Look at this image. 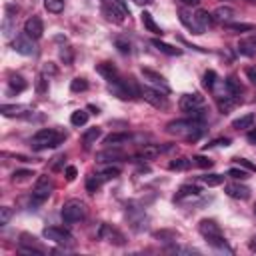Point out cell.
Here are the masks:
<instances>
[{
  "label": "cell",
  "instance_id": "cell-1",
  "mask_svg": "<svg viewBox=\"0 0 256 256\" xmlns=\"http://www.w3.org/2000/svg\"><path fill=\"white\" fill-rule=\"evenodd\" d=\"M166 132L184 136L186 140H196L204 132V120H198V118H192V116H188L184 120H172L166 126Z\"/></svg>",
  "mask_w": 256,
  "mask_h": 256
},
{
  "label": "cell",
  "instance_id": "cell-2",
  "mask_svg": "<svg viewBox=\"0 0 256 256\" xmlns=\"http://www.w3.org/2000/svg\"><path fill=\"white\" fill-rule=\"evenodd\" d=\"M64 138H66L64 132H58V130H52V128H42L32 136L30 146H32V150H48V148L60 146L64 142Z\"/></svg>",
  "mask_w": 256,
  "mask_h": 256
},
{
  "label": "cell",
  "instance_id": "cell-3",
  "mask_svg": "<svg viewBox=\"0 0 256 256\" xmlns=\"http://www.w3.org/2000/svg\"><path fill=\"white\" fill-rule=\"evenodd\" d=\"M198 230H200V234L206 238V242H208L210 246H214V248H218V250H226V252H232V250H230V246L226 244L224 236H222V230H220V226H218L214 220H208V218L200 220V224H198Z\"/></svg>",
  "mask_w": 256,
  "mask_h": 256
},
{
  "label": "cell",
  "instance_id": "cell-4",
  "mask_svg": "<svg viewBox=\"0 0 256 256\" xmlns=\"http://www.w3.org/2000/svg\"><path fill=\"white\" fill-rule=\"evenodd\" d=\"M204 104H206V100H204V96L198 94V92L184 94V96L180 98V110L186 112V114L192 116V118H198V120H204V110H202Z\"/></svg>",
  "mask_w": 256,
  "mask_h": 256
},
{
  "label": "cell",
  "instance_id": "cell-5",
  "mask_svg": "<svg viewBox=\"0 0 256 256\" xmlns=\"http://www.w3.org/2000/svg\"><path fill=\"white\" fill-rule=\"evenodd\" d=\"M102 12L108 20L116 22V24H122L124 22V16L130 14L128 6L124 4V0H102Z\"/></svg>",
  "mask_w": 256,
  "mask_h": 256
},
{
  "label": "cell",
  "instance_id": "cell-6",
  "mask_svg": "<svg viewBox=\"0 0 256 256\" xmlns=\"http://www.w3.org/2000/svg\"><path fill=\"white\" fill-rule=\"evenodd\" d=\"M60 214H62V220H64L66 224H74V222L84 220V216H86V206H84V202H80V200H68V202H64Z\"/></svg>",
  "mask_w": 256,
  "mask_h": 256
},
{
  "label": "cell",
  "instance_id": "cell-7",
  "mask_svg": "<svg viewBox=\"0 0 256 256\" xmlns=\"http://www.w3.org/2000/svg\"><path fill=\"white\" fill-rule=\"evenodd\" d=\"M52 192V180L48 176H40L34 190H32V198H30V208H38L40 204H44L48 200Z\"/></svg>",
  "mask_w": 256,
  "mask_h": 256
},
{
  "label": "cell",
  "instance_id": "cell-8",
  "mask_svg": "<svg viewBox=\"0 0 256 256\" xmlns=\"http://www.w3.org/2000/svg\"><path fill=\"white\" fill-rule=\"evenodd\" d=\"M96 236H98L100 240H106V242L116 244V246H122V244L126 242L124 234H122V232H118L116 228H112L110 224H100V228H98Z\"/></svg>",
  "mask_w": 256,
  "mask_h": 256
},
{
  "label": "cell",
  "instance_id": "cell-9",
  "mask_svg": "<svg viewBox=\"0 0 256 256\" xmlns=\"http://www.w3.org/2000/svg\"><path fill=\"white\" fill-rule=\"evenodd\" d=\"M32 40H34V38H30L26 32L20 34V36H16L14 42H12L14 52H18V54H22V56H32V54H36V44H34Z\"/></svg>",
  "mask_w": 256,
  "mask_h": 256
},
{
  "label": "cell",
  "instance_id": "cell-10",
  "mask_svg": "<svg viewBox=\"0 0 256 256\" xmlns=\"http://www.w3.org/2000/svg\"><path fill=\"white\" fill-rule=\"evenodd\" d=\"M42 234H44V238H48V240H52L56 244H72L74 242L72 234L68 230L60 228V226H48V228H44Z\"/></svg>",
  "mask_w": 256,
  "mask_h": 256
},
{
  "label": "cell",
  "instance_id": "cell-11",
  "mask_svg": "<svg viewBox=\"0 0 256 256\" xmlns=\"http://www.w3.org/2000/svg\"><path fill=\"white\" fill-rule=\"evenodd\" d=\"M140 96H142L148 104H152L154 108H166V106H168V100H166L164 92H160V90H154V88L144 86V88H140Z\"/></svg>",
  "mask_w": 256,
  "mask_h": 256
},
{
  "label": "cell",
  "instance_id": "cell-12",
  "mask_svg": "<svg viewBox=\"0 0 256 256\" xmlns=\"http://www.w3.org/2000/svg\"><path fill=\"white\" fill-rule=\"evenodd\" d=\"M140 74H142L150 84H154L156 90H160V92H164V94L170 92V86H168V82H166V78H164L162 74H158V72H154V70H150V68H142Z\"/></svg>",
  "mask_w": 256,
  "mask_h": 256
},
{
  "label": "cell",
  "instance_id": "cell-13",
  "mask_svg": "<svg viewBox=\"0 0 256 256\" xmlns=\"http://www.w3.org/2000/svg\"><path fill=\"white\" fill-rule=\"evenodd\" d=\"M178 16H180V22L192 32V34H202L204 32V28L198 24V20H196V14H192L190 10H186V8H180L178 10Z\"/></svg>",
  "mask_w": 256,
  "mask_h": 256
},
{
  "label": "cell",
  "instance_id": "cell-14",
  "mask_svg": "<svg viewBox=\"0 0 256 256\" xmlns=\"http://www.w3.org/2000/svg\"><path fill=\"white\" fill-rule=\"evenodd\" d=\"M20 250L26 252V254H44V252H46L44 246H40V244L36 242V238L30 236V234H26V232L20 236Z\"/></svg>",
  "mask_w": 256,
  "mask_h": 256
},
{
  "label": "cell",
  "instance_id": "cell-15",
  "mask_svg": "<svg viewBox=\"0 0 256 256\" xmlns=\"http://www.w3.org/2000/svg\"><path fill=\"white\" fill-rule=\"evenodd\" d=\"M224 192L230 196V198H236V200H246L250 198V188L240 184V182H230L224 186Z\"/></svg>",
  "mask_w": 256,
  "mask_h": 256
},
{
  "label": "cell",
  "instance_id": "cell-16",
  "mask_svg": "<svg viewBox=\"0 0 256 256\" xmlns=\"http://www.w3.org/2000/svg\"><path fill=\"white\" fill-rule=\"evenodd\" d=\"M24 32H26L30 38L38 40V38L42 36V32H44V24H42V20H40L38 16H30V18L24 22Z\"/></svg>",
  "mask_w": 256,
  "mask_h": 256
},
{
  "label": "cell",
  "instance_id": "cell-17",
  "mask_svg": "<svg viewBox=\"0 0 256 256\" xmlns=\"http://www.w3.org/2000/svg\"><path fill=\"white\" fill-rule=\"evenodd\" d=\"M96 72H98V74H102L108 82H114V80H118V78H120V76H118L116 66H112L110 62H102V64H98V66H96Z\"/></svg>",
  "mask_w": 256,
  "mask_h": 256
},
{
  "label": "cell",
  "instance_id": "cell-18",
  "mask_svg": "<svg viewBox=\"0 0 256 256\" xmlns=\"http://www.w3.org/2000/svg\"><path fill=\"white\" fill-rule=\"evenodd\" d=\"M0 112L4 116H24L26 112H30L28 106H22V104H2Z\"/></svg>",
  "mask_w": 256,
  "mask_h": 256
},
{
  "label": "cell",
  "instance_id": "cell-19",
  "mask_svg": "<svg viewBox=\"0 0 256 256\" xmlns=\"http://www.w3.org/2000/svg\"><path fill=\"white\" fill-rule=\"evenodd\" d=\"M140 18H142V24H144V28H146L148 32H152V34H160V36H162V28L154 22V18H152V14H150V12H146V10H144V12L140 14Z\"/></svg>",
  "mask_w": 256,
  "mask_h": 256
},
{
  "label": "cell",
  "instance_id": "cell-20",
  "mask_svg": "<svg viewBox=\"0 0 256 256\" xmlns=\"http://www.w3.org/2000/svg\"><path fill=\"white\" fill-rule=\"evenodd\" d=\"M102 136V130L98 128V126H94V128H88L84 134H82V144H84V148H90L98 138Z\"/></svg>",
  "mask_w": 256,
  "mask_h": 256
},
{
  "label": "cell",
  "instance_id": "cell-21",
  "mask_svg": "<svg viewBox=\"0 0 256 256\" xmlns=\"http://www.w3.org/2000/svg\"><path fill=\"white\" fill-rule=\"evenodd\" d=\"M128 140H130L128 132H112V134L104 136V144L106 146H116V144H122V142H128Z\"/></svg>",
  "mask_w": 256,
  "mask_h": 256
},
{
  "label": "cell",
  "instance_id": "cell-22",
  "mask_svg": "<svg viewBox=\"0 0 256 256\" xmlns=\"http://www.w3.org/2000/svg\"><path fill=\"white\" fill-rule=\"evenodd\" d=\"M202 190L200 186H194V184H184L180 186V190L176 192V198L174 200H182V198H190V196H198Z\"/></svg>",
  "mask_w": 256,
  "mask_h": 256
},
{
  "label": "cell",
  "instance_id": "cell-23",
  "mask_svg": "<svg viewBox=\"0 0 256 256\" xmlns=\"http://www.w3.org/2000/svg\"><path fill=\"white\" fill-rule=\"evenodd\" d=\"M254 120H256V116H254V114H244V116H240V118H236V120L232 122V128H236V130L252 128Z\"/></svg>",
  "mask_w": 256,
  "mask_h": 256
},
{
  "label": "cell",
  "instance_id": "cell-24",
  "mask_svg": "<svg viewBox=\"0 0 256 256\" xmlns=\"http://www.w3.org/2000/svg\"><path fill=\"white\" fill-rule=\"evenodd\" d=\"M214 20H220V22H230V18L234 16V10L230 6H218L214 12H212Z\"/></svg>",
  "mask_w": 256,
  "mask_h": 256
},
{
  "label": "cell",
  "instance_id": "cell-25",
  "mask_svg": "<svg viewBox=\"0 0 256 256\" xmlns=\"http://www.w3.org/2000/svg\"><path fill=\"white\" fill-rule=\"evenodd\" d=\"M152 46L158 48L160 52L168 54V56H180V54H182L180 48H174V46H170V44H166V42H160V40H152Z\"/></svg>",
  "mask_w": 256,
  "mask_h": 256
},
{
  "label": "cell",
  "instance_id": "cell-26",
  "mask_svg": "<svg viewBox=\"0 0 256 256\" xmlns=\"http://www.w3.org/2000/svg\"><path fill=\"white\" fill-rule=\"evenodd\" d=\"M96 158H98V162H112V160H120V158H124V154L120 152V150H104V152H98L96 154Z\"/></svg>",
  "mask_w": 256,
  "mask_h": 256
},
{
  "label": "cell",
  "instance_id": "cell-27",
  "mask_svg": "<svg viewBox=\"0 0 256 256\" xmlns=\"http://www.w3.org/2000/svg\"><path fill=\"white\" fill-rule=\"evenodd\" d=\"M102 182H104V178L100 176V172H98V174H90V176L86 178V190H88L90 194H94V192L102 186Z\"/></svg>",
  "mask_w": 256,
  "mask_h": 256
},
{
  "label": "cell",
  "instance_id": "cell-28",
  "mask_svg": "<svg viewBox=\"0 0 256 256\" xmlns=\"http://www.w3.org/2000/svg\"><path fill=\"white\" fill-rule=\"evenodd\" d=\"M28 84H26V80L22 78V76H10V80H8V88H10V92H22L24 88H26Z\"/></svg>",
  "mask_w": 256,
  "mask_h": 256
},
{
  "label": "cell",
  "instance_id": "cell-29",
  "mask_svg": "<svg viewBox=\"0 0 256 256\" xmlns=\"http://www.w3.org/2000/svg\"><path fill=\"white\" fill-rule=\"evenodd\" d=\"M162 150H166V148H162V146H158V144H146V146H142L140 156H144V158H156Z\"/></svg>",
  "mask_w": 256,
  "mask_h": 256
},
{
  "label": "cell",
  "instance_id": "cell-30",
  "mask_svg": "<svg viewBox=\"0 0 256 256\" xmlns=\"http://www.w3.org/2000/svg\"><path fill=\"white\" fill-rule=\"evenodd\" d=\"M70 122H72V126H84V124L88 122V112H86V110H76V112H72Z\"/></svg>",
  "mask_w": 256,
  "mask_h": 256
},
{
  "label": "cell",
  "instance_id": "cell-31",
  "mask_svg": "<svg viewBox=\"0 0 256 256\" xmlns=\"http://www.w3.org/2000/svg\"><path fill=\"white\" fill-rule=\"evenodd\" d=\"M192 164H194V160H190V158H178V160H172L168 164V168L170 170H188Z\"/></svg>",
  "mask_w": 256,
  "mask_h": 256
},
{
  "label": "cell",
  "instance_id": "cell-32",
  "mask_svg": "<svg viewBox=\"0 0 256 256\" xmlns=\"http://www.w3.org/2000/svg\"><path fill=\"white\" fill-rule=\"evenodd\" d=\"M196 20H198V24H200L202 28H208V26H212L214 16H212V14H208L206 10H198V12H196Z\"/></svg>",
  "mask_w": 256,
  "mask_h": 256
},
{
  "label": "cell",
  "instance_id": "cell-33",
  "mask_svg": "<svg viewBox=\"0 0 256 256\" xmlns=\"http://www.w3.org/2000/svg\"><path fill=\"white\" fill-rule=\"evenodd\" d=\"M226 88H228V92L230 94H234V96H238L240 98V94H242V86H240V82L234 78V76H230V78H226Z\"/></svg>",
  "mask_w": 256,
  "mask_h": 256
},
{
  "label": "cell",
  "instance_id": "cell-34",
  "mask_svg": "<svg viewBox=\"0 0 256 256\" xmlns=\"http://www.w3.org/2000/svg\"><path fill=\"white\" fill-rule=\"evenodd\" d=\"M44 8L52 14H60L64 10V0H44Z\"/></svg>",
  "mask_w": 256,
  "mask_h": 256
},
{
  "label": "cell",
  "instance_id": "cell-35",
  "mask_svg": "<svg viewBox=\"0 0 256 256\" xmlns=\"http://www.w3.org/2000/svg\"><path fill=\"white\" fill-rule=\"evenodd\" d=\"M202 182L206 186H220L224 182V176H220V174H206V176H202Z\"/></svg>",
  "mask_w": 256,
  "mask_h": 256
},
{
  "label": "cell",
  "instance_id": "cell-36",
  "mask_svg": "<svg viewBox=\"0 0 256 256\" xmlns=\"http://www.w3.org/2000/svg\"><path fill=\"white\" fill-rule=\"evenodd\" d=\"M226 26L230 30H236V32H250V30H254V24H244V22H226Z\"/></svg>",
  "mask_w": 256,
  "mask_h": 256
},
{
  "label": "cell",
  "instance_id": "cell-37",
  "mask_svg": "<svg viewBox=\"0 0 256 256\" xmlns=\"http://www.w3.org/2000/svg\"><path fill=\"white\" fill-rule=\"evenodd\" d=\"M86 88H88L86 78H74V80L70 82V90H72V92H84Z\"/></svg>",
  "mask_w": 256,
  "mask_h": 256
},
{
  "label": "cell",
  "instance_id": "cell-38",
  "mask_svg": "<svg viewBox=\"0 0 256 256\" xmlns=\"http://www.w3.org/2000/svg\"><path fill=\"white\" fill-rule=\"evenodd\" d=\"M118 174H120V168H116V166H108V168H102V170H100V176H102L104 180L116 178Z\"/></svg>",
  "mask_w": 256,
  "mask_h": 256
},
{
  "label": "cell",
  "instance_id": "cell-39",
  "mask_svg": "<svg viewBox=\"0 0 256 256\" xmlns=\"http://www.w3.org/2000/svg\"><path fill=\"white\" fill-rule=\"evenodd\" d=\"M204 86L210 88V90L216 86V72H214V70H208V72L204 74Z\"/></svg>",
  "mask_w": 256,
  "mask_h": 256
},
{
  "label": "cell",
  "instance_id": "cell-40",
  "mask_svg": "<svg viewBox=\"0 0 256 256\" xmlns=\"http://www.w3.org/2000/svg\"><path fill=\"white\" fill-rule=\"evenodd\" d=\"M10 218H12V210L8 206L0 208V226H6L10 222Z\"/></svg>",
  "mask_w": 256,
  "mask_h": 256
},
{
  "label": "cell",
  "instance_id": "cell-41",
  "mask_svg": "<svg viewBox=\"0 0 256 256\" xmlns=\"http://www.w3.org/2000/svg\"><path fill=\"white\" fill-rule=\"evenodd\" d=\"M228 176L234 178V180H246V178H248V174H246L244 170H240V168H230V170H228Z\"/></svg>",
  "mask_w": 256,
  "mask_h": 256
},
{
  "label": "cell",
  "instance_id": "cell-42",
  "mask_svg": "<svg viewBox=\"0 0 256 256\" xmlns=\"http://www.w3.org/2000/svg\"><path fill=\"white\" fill-rule=\"evenodd\" d=\"M192 160H194V164L200 166V168H210V166H212V160L206 158V156H194Z\"/></svg>",
  "mask_w": 256,
  "mask_h": 256
},
{
  "label": "cell",
  "instance_id": "cell-43",
  "mask_svg": "<svg viewBox=\"0 0 256 256\" xmlns=\"http://www.w3.org/2000/svg\"><path fill=\"white\" fill-rule=\"evenodd\" d=\"M30 176H34L32 170H16V172L12 174V180H14V182H16V180H26V178H30Z\"/></svg>",
  "mask_w": 256,
  "mask_h": 256
},
{
  "label": "cell",
  "instance_id": "cell-44",
  "mask_svg": "<svg viewBox=\"0 0 256 256\" xmlns=\"http://www.w3.org/2000/svg\"><path fill=\"white\" fill-rule=\"evenodd\" d=\"M170 252H176V254H196L198 250L196 248H190V246H172Z\"/></svg>",
  "mask_w": 256,
  "mask_h": 256
},
{
  "label": "cell",
  "instance_id": "cell-45",
  "mask_svg": "<svg viewBox=\"0 0 256 256\" xmlns=\"http://www.w3.org/2000/svg\"><path fill=\"white\" fill-rule=\"evenodd\" d=\"M114 44H116V48H118L122 54H128V52H130V44H128L126 40H122V38H116V40H114Z\"/></svg>",
  "mask_w": 256,
  "mask_h": 256
},
{
  "label": "cell",
  "instance_id": "cell-46",
  "mask_svg": "<svg viewBox=\"0 0 256 256\" xmlns=\"http://www.w3.org/2000/svg\"><path fill=\"white\" fill-rule=\"evenodd\" d=\"M60 58L64 60V64H72V50H70V48L60 50Z\"/></svg>",
  "mask_w": 256,
  "mask_h": 256
},
{
  "label": "cell",
  "instance_id": "cell-47",
  "mask_svg": "<svg viewBox=\"0 0 256 256\" xmlns=\"http://www.w3.org/2000/svg\"><path fill=\"white\" fill-rule=\"evenodd\" d=\"M230 144V138H218V140H212L210 144H206V148H212V146H228Z\"/></svg>",
  "mask_w": 256,
  "mask_h": 256
},
{
  "label": "cell",
  "instance_id": "cell-48",
  "mask_svg": "<svg viewBox=\"0 0 256 256\" xmlns=\"http://www.w3.org/2000/svg\"><path fill=\"white\" fill-rule=\"evenodd\" d=\"M246 78L256 86V66H248L246 68Z\"/></svg>",
  "mask_w": 256,
  "mask_h": 256
},
{
  "label": "cell",
  "instance_id": "cell-49",
  "mask_svg": "<svg viewBox=\"0 0 256 256\" xmlns=\"http://www.w3.org/2000/svg\"><path fill=\"white\" fill-rule=\"evenodd\" d=\"M234 160H236V162H238L240 166H244V168H248V170H256V166H254V164H250V162H248L246 158H234Z\"/></svg>",
  "mask_w": 256,
  "mask_h": 256
},
{
  "label": "cell",
  "instance_id": "cell-50",
  "mask_svg": "<svg viewBox=\"0 0 256 256\" xmlns=\"http://www.w3.org/2000/svg\"><path fill=\"white\" fill-rule=\"evenodd\" d=\"M76 174H78V170H76L74 166H68V168H66V178H68V180H74Z\"/></svg>",
  "mask_w": 256,
  "mask_h": 256
},
{
  "label": "cell",
  "instance_id": "cell-51",
  "mask_svg": "<svg viewBox=\"0 0 256 256\" xmlns=\"http://www.w3.org/2000/svg\"><path fill=\"white\" fill-rule=\"evenodd\" d=\"M44 90H46V78L40 76V78H38V92H44Z\"/></svg>",
  "mask_w": 256,
  "mask_h": 256
},
{
  "label": "cell",
  "instance_id": "cell-52",
  "mask_svg": "<svg viewBox=\"0 0 256 256\" xmlns=\"http://www.w3.org/2000/svg\"><path fill=\"white\" fill-rule=\"evenodd\" d=\"M182 4H186V6H198L200 4V0H180Z\"/></svg>",
  "mask_w": 256,
  "mask_h": 256
},
{
  "label": "cell",
  "instance_id": "cell-53",
  "mask_svg": "<svg viewBox=\"0 0 256 256\" xmlns=\"http://www.w3.org/2000/svg\"><path fill=\"white\" fill-rule=\"evenodd\" d=\"M250 250H254V252H256V236L250 240Z\"/></svg>",
  "mask_w": 256,
  "mask_h": 256
},
{
  "label": "cell",
  "instance_id": "cell-54",
  "mask_svg": "<svg viewBox=\"0 0 256 256\" xmlns=\"http://www.w3.org/2000/svg\"><path fill=\"white\" fill-rule=\"evenodd\" d=\"M248 140H250V142H256V132H250V134H248Z\"/></svg>",
  "mask_w": 256,
  "mask_h": 256
},
{
  "label": "cell",
  "instance_id": "cell-55",
  "mask_svg": "<svg viewBox=\"0 0 256 256\" xmlns=\"http://www.w3.org/2000/svg\"><path fill=\"white\" fill-rule=\"evenodd\" d=\"M134 2H136V4H150L152 0H134Z\"/></svg>",
  "mask_w": 256,
  "mask_h": 256
},
{
  "label": "cell",
  "instance_id": "cell-56",
  "mask_svg": "<svg viewBox=\"0 0 256 256\" xmlns=\"http://www.w3.org/2000/svg\"><path fill=\"white\" fill-rule=\"evenodd\" d=\"M88 110H92V112H94V114H98V112H100V110H98V108H96V106H88Z\"/></svg>",
  "mask_w": 256,
  "mask_h": 256
},
{
  "label": "cell",
  "instance_id": "cell-57",
  "mask_svg": "<svg viewBox=\"0 0 256 256\" xmlns=\"http://www.w3.org/2000/svg\"><path fill=\"white\" fill-rule=\"evenodd\" d=\"M250 2H256V0H250Z\"/></svg>",
  "mask_w": 256,
  "mask_h": 256
}]
</instances>
